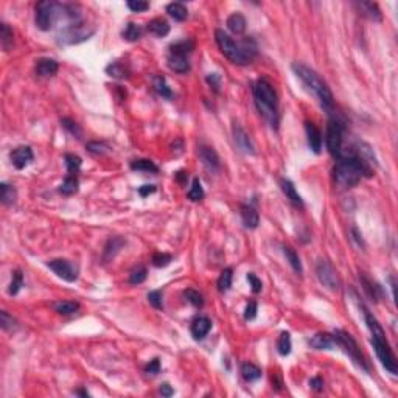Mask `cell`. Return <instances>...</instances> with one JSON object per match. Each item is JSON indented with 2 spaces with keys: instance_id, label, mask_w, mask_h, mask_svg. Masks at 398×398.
Here are the masks:
<instances>
[{
  "instance_id": "cell-1",
  "label": "cell",
  "mask_w": 398,
  "mask_h": 398,
  "mask_svg": "<svg viewBox=\"0 0 398 398\" xmlns=\"http://www.w3.org/2000/svg\"><path fill=\"white\" fill-rule=\"evenodd\" d=\"M364 176H372V170L364 159H361L356 153H341L338 156V162L333 170V177L338 187L352 188Z\"/></svg>"
},
{
  "instance_id": "cell-2",
  "label": "cell",
  "mask_w": 398,
  "mask_h": 398,
  "mask_svg": "<svg viewBox=\"0 0 398 398\" xmlns=\"http://www.w3.org/2000/svg\"><path fill=\"white\" fill-rule=\"evenodd\" d=\"M254 98H255V104H257V108L264 115V118L271 123L272 128H277V123H279L277 93L266 80H258L257 84L254 86Z\"/></svg>"
},
{
  "instance_id": "cell-3",
  "label": "cell",
  "mask_w": 398,
  "mask_h": 398,
  "mask_svg": "<svg viewBox=\"0 0 398 398\" xmlns=\"http://www.w3.org/2000/svg\"><path fill=\"white\" fill-rule=\"evenodd\" d=\"M292 70H294V73L297 75V77L305 83V86L310 87L313 92L316 93L317 98L320 100L322 103V106H324L325 109L331 111L333 109V95H331V92L328 89V86L325 84V81L322 80L319 75L314 72V70H311L310 67H307V65H303V64H292Z\"/></svg>"
},
{
  "instance_id": "cell-4",
  "label": "cell",
  "mask_w": 398,
  "mask_h": 398,
  "mask_svg": "<svg viewBox=\"0 0 398 398\" xmlns=\"http://www.w3.org/2000/svg\"><path fill=\"white\" fill-rule=\"evenodd\" d=\"M215 39H216L218 47H220V50L223 52V55L226 56L227 59H230L233 64L246 65V64L251 62L249 52L246 49H243V47H240L229 34L224 33L223 30H216L215 31Z\"/></svg>"
},
{
  "instance_id": "cell-5",
  "label": "cell",
  "mask_w": 398,
  "mask_h": 398,
  "mask_svg": "<svg viewBox=\"0 0 398 398\" xmlns=\"http://www.w3.org/2000/svg\"><path fill=\"white\" fill-rule=\"evenodd\" d=\"M65 13V6L55 2H39L36 5V25L39 30L47 31L59 16Z\"/></svg>"
},
{
  "instance_id": "cell-6",
  "label": "cell",
  "mask_w": 398,
  "mask_h": 398,
  "mask_svg": "<svg viewBox=\"0 0 398 398\" xmlns=\"http://www.w3.org/2000/svg\"><path fill=\"white\" fill-rule=\"evenodd\" d=\"M333 336H335L336 344L342 347L345 350V353H348V356H352V359L359 367H363L364 370H369V367L366 364V359H364V356L361 353V350H359L356 341L352 338V335L347 333V331H342V330H336Z\"/></svg>"
},
{
  "instance_id": "cell-7",
  "label": "cell",
  "mask_w": 398,
  "mask_h": 398,
  "mask_svg": "<svg viewBox=\"0 0 398 398\" xmlns=\"http://www.w3.org/2000/svg\"><path fill=\"white\" fill-rule=\"evenodd\" d=\"M372 344L375 347L376 356L380 358V361L386 367V370L391 372L392 375H397V372H398L397 361H395V356L392 353L389 344H387L386 336H372Z\"/></svg>"
},
{
  "instance_id": "cell-8",
  "label": "cell",
  "mask_w": 398,
  "mask_h": 398,
  "mask_svg": "<svg viewBox=\"0 0 398 398\" xmlns=\"http://www.w3.org/2000/svg\"><path fill=\"white\" fill-rule=\"evenodd\" d=\"M342 129H344L342 123L336 118L330 120L327 125V137H325L327 148L330 151V154H333L336 157L342 153Z\"/></svg>"
},
{
  "instance_id": "cell-9",
  "label": "cell",
  "mask_w": 398,
  "mask_h": 398,
  "mask_svg": "<svg viewBox=\"0 0 398 398\" xmlns=\"http://www.w3.org/2000/svg\"><path fill=\"white\" fill-rule=\"evenodd\" d=\"M316 272H317V277H319L320 283L325 288H328L331 291H336L339 288V277H338V274H336L335 268L331 266V264L327 260H320L317 263Z\"/></svg>"
},
{
  "instance_id": "cell-10",
  "label": "cell",
  "mask_w": 398,
  "mask_h": 398,
  "mask_svg": "<svg viewBox=\"0 0 398 398\" xmlns=\"http://www.w3.org/2000/svg\"><path fill=\"white\" fill-rule=\"evenodd\" d=\"M49 268L58 277L64 279L65 282H75L78 279V268L69 260H52L49 261Z\"/></svg>"
},
{
  "instance_id": "cell-11",
  "label": "cell",
  "mask_w": 398,
  "mask_h": 398,
  "mask_svg": "<svg viewBox=\"0 0 398 398\" xmlns=\"http://www.w3.org/2000/svg\"><path fill=\"white\" fill-rule=\"evenodd\" d=\"M233 139H235V143L238 146L243 153L246 154H255V148H254V143L251 137L248 136V132H246L238 123H233Z\"/></svg>"
},
{
  "instance_id": "cell-12",
  "label": "cell",
  "mask_w": 398,
  "mask_h": 398,
  "mask_svg": "<svg viewBox=\"0 0 398 398\" xmlns=\"http://www.w3.org/2000/svg\"><path fill=\"white\" fill-rule=\"evenodd\" d=\"M33 151L30 146H19L11 153V162L17 170L25 168L33 160Z\"/></svg>"
},
{
  "instance_id": "cell-13",
  "label": "cell",
  "mask_w": 398,
  "mask_h": 398,
  "mask_svg": "<svg viewBox=\"0 0 398 398\" xmlns=\"http://www.w3.org/2000/svg\"><path fill=\"white\" fill-rule=\"evenodd\" d=\"M199 154V159L202 160L204 167L208 170V171H216L218 168H220V157L215 153L213 148H208V146H201L198 151Z\"/></svg>"
},
{
  "instance_id": "cell-14",
  "label": "cell",
  "mask_w": 398,
  "mask_h": 398,
  "mask_svg": "<svg viewBox=\"0 0 398 398\" xmlns=\"http://www.w3.org/2000/svg\"><path fill=\"white\" fill-rule=\"evenodd\" d=\"M305 131H307V137H308V145L310 148L314 151V153H320L322 149V134L317 129L314 123L307 121L305 123Z\"/></svg>"
},
{
  "instance_id": "cell-15",
  "label": "cell",
  "mask_w": 398,
  "mask_h": 398,
  "mask_svg": "<svg viewBox=\"0 0 398 398\" xmlns=\"http://www.w3.org/2000/svg\"><path fill=\"white\" fill-rule=\"evenodd\" d=\"M212 328V322L208 317H196L193 322H192V335L195 339H202L208 335V331Z\"/></svg>"
},
{
  "instance_id": "cell-16",
  "label": "cell",
  "mask_w": 398,
  "mask_h": 398,
  "mask_svg": "<svg viewBox=\"0 0 398 398\" xmlns=\"http://www.w3.org/2000/svg\"><path fill=\"white\" fill-rule=\"evenodd\" d=\"M336 344L335 336L330 333H317L310 339V345L316 350H328Z\"/></svg>"
},
{
  "instance_id": "cell-17",
  "label": "cell",
  "mask_w": 398,
  "mask_h": 398,
  "mask_svg": "<svg viewBox=\"0 0 398 398\" xmlns=\"http://www.w3.org/2000/svg\"><path fill=\"white\" fill-rule=\"evenodd\" d=\"M168 67L176 73H187L190 70V62L185 58V56H179V55H168Z\"/></svg>"
},
{
  "instance_id": "cell-18",
  "label": "cell",
  "mask_w": 398,
  "mask_h": 398,
  "mask_svg": "<svg viewBox=\"0 0 398 398\" xmlns=\"http://www.w3.org/2000/svg\"><path fill=\"white\" fill-rule=\"evenodd\" d=\"M58 69H59L58 62L49 58L39 59L36 64V73L39 75V77H52V75L58 72Z\"/></svg>"
},
{
  "instance_id": "cell-19",
  "label": "cell",
  "mask_w": 398,
  "mask_h": 398,
  "mask_svg": "<svg viewBox=\"0 0 398 398\" xmlns=\"http://www.w3.org/2000/svg\"><path fill=\"white\" fill-rule=\"evenodd\" d=\"M241 220H243V224L248 227V229H257L258 223H260V216L257 212H255V208H252L249 205H243L241 207Z\"/></svg>"
},
{
  "instance_id": "cell-20",
  "label": "cell",
  "mask_w": 398,
  "mask_h": 398,
  "mask_svg": "<svg viewBox=\"0 0 398 398\" xmlns=\"http://www.w3.org/2000/svg\"><path fill=\"white\" fill-rule=\"evenodd\" d=\"M356 6L359 8V11H361L363 16L369 17L370 21H381V11L380 8H378L376 3H372V2H358Z\"/></svg>"
},
{
  "instance_id": "cell-21",
  "label": "cell",
  "mask_w": 398,
  "mask_h": 398,
  "mask_svg": "<svg viewBox=\"0 0 398 398\" xmlns=\"http://www.w3.org/2000/svg\"><path fill=\"white\" fill-rule=\"evenodd\" d=\"M146 28H148L149 33L156 34L157 37H164L170 33V25L162 17H156V19H153V21H149Z\"/></svg>"
},
{
  "instance_id": "cell-22",
  "label": "cell",
  "mask_w": 398,
  "mask_h": 398,
  "mask_svg": "<svg viewBox=\"0 0 398 398\" xmlns=\"http://www.w3.org/2000/svg\"><path fill=\"white\" fill-rule=\"evenodd\" d=\"M280 187H282V192L286 195V198L289 199L292 204L297 205V207H302V198L297 193L294 184H292L291 181H288V179H282V181H280Z\"/></svg>"
},
{
  "instance_id": "cell-23",
  "label": "cell",
  "mask_w": 398,
  "mask_h": 398,
  "mask_svg": "<svg viewBox=\"0 0 398 398\" xmlns=\"http://www.w3.org/2000/svg\"><path fill=\"white\" fill-rule=\"evenodd\" d=\"M359 280H361V283H363V288L366 291V294L370 297L372 300L378 302V299L381 297V288L378 286V283L372 282L370 279H367L364 274H363V276H359Z\"/></svg>"
},
{
  "instance_id": "cell-24",
  "label": "cell",
  "mask_w": 398,
  "mask_h": 398,
  "mask_svg": "<svg viewBox=\"0 0 398 398\" xmlns=\"http://www.w3.org/2000/svg\"><path fill=\"white\" fill-rule=\"evenodd\" d=\"M227 28L233 33V34H243L246 30V19L243 14L235 13L229 19H227Z\"/></svg>"
},
{
  "instance_id": "cell-25",
  "label": "cell",
  "mask_w": 398,
  "mask_h": 398,
  "mask_svg": "<svg viewBox=\"0 0 398 398\" xmlns=\"http://www.w3.org/2000/svg\"><path fill=\"white\" fill-rule=\"evenodd\" d=\"M125 240L123 238H118V236H114L111 238L106 244V248H104V261H108L111 258H114L117 255V252L125 246Z\"/></svg>"
},
{
  "instance_id": "cell-26",
  "label": "cell",
  "mask_w": 398,
  "mask_h": 398,
  "mask_svg": "<svg viewBox=\"0 0 398 398\" xmlns=\"http://www.w3.org/2000/svg\"><path fill=\"white\" fill-rule=\"evenodd\" d=\"M78 308H80L78 302H73V300H61V302L53 303V310L64 316L73 314V313L78 311Z\"/></svg>"
},
{
  "instance_id": "cell-27",
  "label": "cell",
  "mask_w": 398,
  "mask_h": 398,
  "mask_svg": "<svg viewBox=\"0 0 398 398\" xmlns=\"http://www.w3.org/2000/svg\"><path fill=\"white\" fill-rule=\"evenodd\" d=\"M195 49V42L190 41V39H185V41H181V42H176L173 44L171 47H170V53L171 55H179V56H187L190 55Z\"/></svg>"
},
{
  "instance_id": "cell-28",
  "label": "cell",
  "mask_w": 398,
  "mask_h": 398,
  "mask_svg": "<svg viewBox=\"0 0 398 398\" xmlns=\"http://www.w3.org/2000/svg\"><path fill=\"white\" fill-rule=\"evenodd\" d=\"M131 168L136 171H145V173H157L159 168L157 165L149 159H137L131 162Z\"/></svg>"
},
{
  "instance_id": "cell-29",
  "label": "cell",
  "mask_w": 398,
  "mask_h": 398,
  "mask_svg": "<svg viewBox=\"0 0 398 398\" xmlns=\"http://www.w3.org/2000/svg\"><path fill=\"white\" fill-rule=\"evenodd\" d=\"M78 185H80V182H78V179H77V174H69L67 177L64 179V182L61 184L59 192L62 195H67V196L75 195V193L78 192Z\"/></svg>"
},
{
  "instance_id": "cell-30",
  "label": "cell",
  "mask_w": 398,
  "mask_h": 398,
  "mask_svg": "<svg viewBox=\"0 0 398 398\" xmlns=\"http://www.w3.org/2000/svg\"><path fill=\"white\" fill-rule=\"evenodd\" d=\"M153 86H154V90H156L162 98H168V100H171V98H173V92H171V89L168 87L167 80H165L164 77H154V80H153Z\"/></svg>"
},
{
  "instance_id": "cell-31",
  "label": "cell",
  "mask_w": 398,
  "mask_h": 398,
  "mask_svg": "<svg viewBox=\"0 0 398 398\" xmlns=\"http://www.w3.org/2000/svg\"><path fill=\"white\" fill-rule=\"evenodd\" d=\"M241 373H243V378L246 381H257L258 378L261 376V369L257 367L255 364L244 363L241 366Z\"/></svg>"
},
{
  "instance_id": "cell-32",
  "label": "cell",
  "mask_w": 398,
  "mask_h": 398,
  "mask_svg": "<svg viewBox=\"0 0 398 398\" xmlns=\"http://www.w3.org/2000/svg\"><path fill=\"white\" fill-rule=\"evenodd\" d=\"M167 13L171 16L174 21H179V22H182V21H185L187 19V16H188V11H187V8L182 5V3H179V2H176V3H170L168 6H167Z\"/></svg>"
},
{
  "instance_id": "cell-33",
  "label": "cell",
  "mask_w": 398,
  "mask_h": 398,
  "mask_svg": "<svg viewBox=\"0 0 398 398\" xmlns=\"http://www.w3.org/2000/svg\"><path fill=\"white\" fill-rule=\"evenodd\" d=\"M363 310H364V319H366V324H367V327H369V330L372 331V336H384V330H383V327L380 325V322H378L370 313H369V310L367 308H364L363 307Z\"/></svg>"
},
{
  "instance_id": "cell-34",
  "label": "cell",
  "mask_w": 398,
  "mask_h": 398,
  "mask_svg": "<svg viewBox=\"0 0 398 398\" xmlns=\"http://www.w3.org/2000/svg\"><path fill=\"white\" fill-rule=\"evenodd\" d=\"M283 254H285V257L289 261L292 269H294L297 274H302L303 269H302V263H300V258H299L297 252L292 249V248H289V246H285V248H283Z\"/></svg>"
},
{
  "instance_id": "cell-35",
  "label": "cell",
  "mask_w": 398,
  "mask_h": 398,
  "mask_svg": "<svg viewBox=\"0 0 398 398\" xmlns=\"http://www.w3.org/2000/svg\"><path fill=\"white\" fill-rule=\"evenodd\" d=\"M291 335L288 333V331H283V333L279 336V341H277V350H279V353L282 356H286L291 353Z\"/></svg>"
},
{
  "instance_id": "cell-36",
  "label": "cell",
  "mask_w": 398,
  "mask_h": 398,
  "mask_svg": "<svg viewBox=\"0 0 398 398\" xmlns=\"http://www.w3.org/2000/svg\"><path fill=\"white\" fill-rule=\"evenodd\" d=\"M0 199L5 205H9L16 201V190L14 187L8 185V184H0Z\"/></svg>"
},
{
  "instance_id": "cell-37",
  "label": "cell",
  "mask_w": 398,
  "mask_h": 398,
  "mask_svg": "<svg viewBox=\"0 0 398 398\" xmlns=\"http://www.w3.org/2000/svg\"><path fill=\"white\" fill-rule=\"evenodd\" d=\"M232 279H233V274H232V269H224L221 272V276L220 279H218V289H220V292H226V291H229L230 286H232Z\"/></svg>"
},
{
  "instance_id": "cell-38",
  "label": "cell",
  "mask_w": 398,
  "mask_h": 398,
  "mask_svg": "<svg viewBox=\"0 0 398 398\" xmlns=\"http://www.w3.org/2000/svg\"><path fill=\"white\" fill-rule=\"evenodd\" d=\"M0 41L5 50H9V47L13 45V30L8 24H0Z\"/></svg>"
},
{
  "instance_id": "cell-39",
  "label": "cell",
  "mask_w": 398,
  "mask_h": 398,
  "mask_svg": "<svg viewBox=\"0 0 398 398\" xmlns=\"http://www.w3.org/2000/svg\"><path fill=\"white\" fill-rule=\"evenodd\" d=\"M123 37H125L126 41L129 42H134V41H139L140 37H142V30H140V27L136 25V24H132L129 22L125 28V31H123Z\"/></svg>"
},
{
  "instance_id": "cell-40",
  "label": "cell",
  "mask_w": 398,
  "mask_h": 398,
  "mask_svg": "<svg viewBox=\"0 0 398 398\" xmlns=\"http://www.w3.org/2000/svg\"><path fill=\"white\" fill-rule=\"evenodd\" d=\"M106 72L109 77H114V78H126L128 77V70L125 69V65L120 64V62H112L106 67Z\"/></svg>"
},
{
  "instance_id": "cell-41",
  "label": "cell",
  "mask_w": 398,
  "mask_h": 398,
  "mask_svg": "<svg viewBox=\"0 0 398 398\" xmlns=\"http://www.w3.org/2000/svg\"><path fill=\"white\" fill-rule=\"evenodd\" d=\"M65 165H67L69 174H77L81 168V157L75 154H65Z\"/></svg>"
},
{
  "instance_id": "cell-42",
  "label": "cell",
  "mask_w": 398,
  "mask_h": 398,
  "mask_svg": "<svg viewBox=\"0 0 398 398\" xmlns=\"http://www.w3.org/2000/svg\"><path fill=\"white\" fill-rule=\"evenodd\" d=\"M188 199H192V201H201L204 198V190H202V185L199 182V179H193V184H192V188L188 190L187 193Z\"/></svg>"
},
{
  "instance_id": "cell-43",
  "label": "cell",
  "mask_w": 398,
  "mask_h": 398,
  "mask_svg": "<svg viewBox=\"0 0 398 398\" xmlns=\"http://www.w3.org/2000/svg\"><path fill=\"white\" fill-rule=\"evenodd\" d=\"M184 296L196 308H201L204 305V297H202L201 292H198L195 289H187V291H184Z\"/></svg>"
},
{
  "instance_id": "cell-44",
  "label": "cell",
  "mask_w": 398,
  "mask_h": 398,
  "mask_svg": "<svg viewBox=\"0 0 398 398\" xmlns=\"http://www.w3.org/2000/svg\"><path fill=\"white\" fill-rule=\"evenodd\" d=\"M22 285H24L22 272H21V271H14V272H13V280H11V285H9L8 292H9V294H11V296H16L17 292H19V289L22 288Z\"/></svg>"
},
{
  "instance_id": "cell-45",
  "label": "cell",
  "mask_w": 398,
  "mask_h": 398,
  "mask_svg": "<svg viewBox=\"0 0 398 398\" xmlns=\"http://www.w3.org/2000/svg\"><path fill=\"white\" fill-rule=\"evenodd\" d=\"M171 255L170 254H165V252H156L153 255V264L156 268H165L170 264V261H171Z\"/></svg>"
},
{
  "instance_id": "cell-46",
  "label": "cell",
  "mask_w": 398,
  "mask_h": 398,
  "mask_svg": "<svg viewBox=\"0 0 398 398\" xmlns=\"http://www.w3.org/2000/svg\"><path fill=\"white\" fill-rule=\"evenodd\" d=\"M145 279H146V269L143 266L136 268L134 271L129 274V283H131V285H139V283L145 282Z\"/></svg>"
},
{
  "instance_id": "cell-47",
  "label": "cell",
  "mask_w": 398,
  "mask_h": 398,
  "mask_svg": "<svg viewBox=\"0 0 398 398\" xmlns=\"http://www.w3.org/2000/svg\"><path fill=\"white\" fill-rule=\"evenodd\" d=\"M0 325H2L3 330L11 331L16 328V319L13 316H9L6 311H2L0 313Z\"/></svg>"
},
{
  "instance_id": "cell-48",
  "label": "cell",
  "mask_w": 398,
  "mask_h": 398,
  "mask_svg": "<svg viewBox=\"0 0 398 398\" xmlns=\"http://www.w3.org/2000/svg\"><path fill=\"white\" fill-rule=\"evenodd\" d=\"M148 300L149 303L153 305L154 308L157 310H162L164 308V302H162V292L160 291H151L148 294Z\"/></svg>"
},
{
  "instance_id": "cell-49",
  "label": "cell",
  "mask_w": 398,
  "mask_h": 398,
  "mask_svg": "<svg viewBox=\"0 0 398 398\" xmlns=\"http://www.w3.org/2000/svg\"><path fill=\"white\" fill-rule=\"evenodd\" d=\"M128 8L134 13H142V11H146V9L149 8V3L143 2V0H129Z\"/></svg>"
},
{
  "instance_id": "cell-50",
  "label": "cell",
  "mask_w": 398,
  "mask_h": 398,
  "mask_svg": "<svg viewBox=\"0 0 398 398\" xmlns=\"http://www.w3.org/2000/svg\"><path fill=\"white\" fill-rule=\"evenodd\" d=\"M248 280H249V283H251V288H252V292L254 294H258V292L261 291V288H263V283H261V280L255 276L254 272H249L248 274Z\"/></svg>"
},
{
  "instance_id": "cell-51",
  "label": "cell",
  "mask_w": 398,
  "mask_h": 398,
  "mask_svg": "<svg viewBox=\"0 0 398 398\" xmlns=\"http://www.w3.org/2000/svg\"><path fill=\"white\" fill-rule=\"evenodd\" d=\"M62 126L67 129V131H70L72 134L77 137V139H80V136H81V129L78 128V125L75 121H72L70 118H64L62 120Z\"/></svg>"
},
{
  "instance_id": "cell-52",
  "label": "cell",
  "mask_w": 398,
  "mask_h": 398,
  "mask_svg": "<svg viewBox=\"0 0 398 398\" xmlns=\"http://www.w3.org/2000/svg\"><path fill=\"white\" fill-rule=\"evenodd\" d=\"M87 149L93 154H104L108 151V145L100 143V142H90V143H87Z\"/></svg>"
},
{
  "instance_id": "cell-53",
  "label": "cell",
  "mask_w": 398,
  "mask_h": 398,
  "mask_svg": "<svg viewBox=\"0 0 398 398\" xmlns=\"http://www.w3.org/2000/svg\"><path fill=\"white\" fill-rule=\"evenodd\" d=\"M255 316H257V303L249 302L248 307H246V311H244V319L246 320H252Z\"/></svg>"
},
{
  "instance_id": "cell-54",
  "label": "cell",
  "mask_w": 398,
  "mask_h": 398,
  "mask_svg": "<svg viewBox=\"0 0 398 398\" xmlns=\"http://www.w3.org/2000/svg\"><path fill=\"white\" fill-rule=\"evenodd\" d=\"M145 372L149 373V375H157L160 372V363H159V359H153V361H149V364L145 367Z\"/></svg>"
},
{
  "instance_id": "cell-55",
  "label": "cell",
  "mask_w": 398,
  "mask_h": 398,
  "mask_svg": "<svg viewBox=\"0 0 398 398\" xmlns=\"http://www.w3.org/2000/svg\"><path fill=\"white\" fill-rule=\"evenodd\" d=\"M207 83L210 84V86H212L216 92L220 90V77H218L216 73H210V75H208V77H207Z\"/></svg>"
},
{
  "instance_id": "cell-56",
  "label": "cell",
  "mask_w": 398,
  "mask_h": 398,
  "mask_svg": "<svg viewBox=\"0 0 398 398\" xmlns=\"http://www.w3.org/2000/svg\"><path fill=\"white\" fill-rule=\"evenodd\" d=\"M154 192H156V185H142L139 188V195L143 196V198L151 195V193H154Z\"/></svg>"
},
{
  "instance_id": "cell-57",
  "label": "cell",
  "mask_w": 398,
  "mask_h": 398,
  "mask_svg": "<svg viewBox=\"0 0 398 398\" xmlns=\"http://www.w3.org/2000/svg\"><path fill=\"white\" fill-rule=\"evenodd\" d=\"M310 386H311V389H314V391H322L324 381H322L319 376H316V378H313V380H310Z\"/></svg>"
},
{
  "instance_id": "cell-58",
  "label": "cell",
  "mask_w": 398,
  "mask_h": 398,
  "mask_svg": "<svg viewBox=\"0 0 398 398\" xmlns=\"http://www.w3.org/2000/svg\"><path fill=\"white\" fill-rule=\"evenodd\" d=\"M160 394H162L164 397H171V395L174 394V391L171 389V386L165 383V384L160 386Z\"/></svg>"
},
{
  "instance_id": "cell-59",
  "label": "cell",
  "mask_w": 398,
  "mask_h": 398,
  "mask_svg": "<svg viewBox=\"0 0 398 398\" xmlns=\"http://www.w3.org/2000/svg\"><path fill=\"white\" fill-rule=\"evenodd\" d=\"M352 235H353V240H355V241L358 243V246H361V248H363V246H364V243H363V238H361V233L358 232V229H356L355 226L352 227Z\"/></svg>"
},
{
  "instance_id": "cell-60",
  "label": "cell",
  "mask_w": 398,
  "mask_h": 398,
  "mask_svg": "<svg viewBox=\"0 0 398 398\" xmlns=\"http://www.w3.org/2000/svg\"><path fill=\"white\" fill-rule=\"evenodd\" d=\"M77 394H80V395H84V397H87V395H89L87 392H84V391H78Z\"/></svg>"
}]
</instances>
